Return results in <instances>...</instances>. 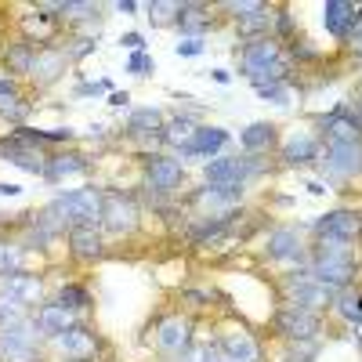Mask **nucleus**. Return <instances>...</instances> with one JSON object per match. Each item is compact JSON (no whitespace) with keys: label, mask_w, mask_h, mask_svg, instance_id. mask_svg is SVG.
Returning a JSON list of instances; mask_svg holds the SVG:
<instances>
[{"label":"nucleus","mask_w":362,"mask_h":362,"mask_svg":"<svg viewBox=\"0 0 362 362\" xmlns=\"http://www.w3.org/2000/svg\"><path fill=\"white\" fill-rule=\"evenodd\" d=\"M51 210L66 225H102V210H105V196L98 189H76V192H66L51 203Z\"/></svg>","instance_id":"obj_3"},{"label":"nucleus","mask_w":362,"mask_h":362,"mask_svg":"<svg viewBox=\"0 0 362 362\" xmlns=\"http://www.w3.org/2000/svg\"><path fill=\"white\" fill-rule=\"evenodd\" d=\"M283 160H286L290 167H300V163L319 160V138L308 134V131H293V134L283 141Z\"/></svg>","instance_id":"obj_15"},{"label":"nucleus","mask_w":362,"mask_h":362,"mask_svg":"<svg viewBox=\"0 0 362 362\" xmlns=\"http://www.w3.org/2000/svg\"><path fill=\"white\" fill-rule=\"evenodd\" d=\"M319 235H334V239H351L362 232V214H355V210H329V214H322L315 225H312Z\"/></svg>","instance_id":"obj_11"},{"label":"nucleus","mask_w":362,"mask_h":362,"mask_svg":"<svg viewBox=\"0 0 362 362\" xmlns=\"http://www.w3.org/2000/svg\"><path fill=\"white\" fill-rule=\"evenodd\" d=\"M58 15H66V18H95L98 4H90V0H62V4H58Z\"/></svg>","instance_id":"obj_35"},{"label":"nucleus","mask_w":362,"mask_h":362,"mask_svg":"<svg viewBox=\"0 0 362 362\" xmlns=\"http://www.w3.org/2000/svg\"><path fill=\"white\" fill-rule=\"evenodd\" d=\"M119 15H134L138 11V4H134V0H116V4H112Z\"/></svg>","instance_id":"obj_53"},{"label":"nucleus","mask_w":362,"mask_h":362,"mask_svg":"<svg viewBox=\"0 0 362 362\" xmlns=\"http://www.w3.org/2000/svg\"><path fill=\"white\" fill-rule=\"evenodd\" d=\"M243 199V189H225V185H203L196 192V203L206 210H228Z\"/></svg>","instance_id":"obj_25"},{"label":"nucleus","mask_w":362,"mask_h":362,"mask_svg":"<svg viewBox=\"0 0 362 362\" xmlns=\"http://www.w3.org/2000/svg\"><path fill=\"white\" fill-rule=\"evenodd\" d=\"M210 76H214V83H228V80H232V76H228V69H214Z\"/></svg>","instance_id":"obj_56"},{"label":"nucleus","mask_w":362,"mask_h":362,"mask_svg":"<svg viewBox=\"0 0 362 362\" xmlns=\"http://www.w3.org/2000/svg\"><path fill=\"white\" fill-rule=\"evenodd\" d=\"M355 15H358V18H362V8H355Z\"/></svg>","instance_id":"obj_59"},{"label":"nucleus","mask_w":362,"mask_h":362,"mask_svg":"<svg viewBox=\"0 0 362 362\" xmlns=\"http://www.w3.org/2000/svg\"><path fill=\"white\" fill-rule=\"evenodd\" d=\"M293 54H300V58H315L319 51H315V47H300V51H293Z\"/></svg>","instance_id":"obj_58"},{"label":"nucleus","mask_w":362,"mask_h":362,"mask_svg":"<svg viewBox=\"0 0 362 362\" xmlns=\"http://www.w3.org/2000/svg\"><path fill=\"white\" fill-rule=\"evenodd\" d=\"M203 4H181L177 11V29L185 33V40H203V33L210 29V15H203Z\"/></svg>","instance_id":"obj_24"},{"label":"nucleus","mask_w":362,"mask_h":362,"mask_svg":"<svg viewBox=\"0 0 362 362\" xmlns=\"http://www.w3.org/2000/svg\"><path fill=\"white\" fill-rule=\"evenodd\" d=\"M228 218H232V214H214V218H203V221L192 228V239H196V243H210V239H218V235L228 228Z\"/></svg>","instance_id":"obj_31"},{"label":"nucleus","mask_w":362,"mask_h":362,"mask_svg":"<svg viewBox=\"0 0 362 362\" xmlns=\"http://www.w3.org/2000/svg\"><path fill=\"white\" fill-rule=\"evenodd\" d=\"M54 344H58V351L69 355V358H87V355H95V337H90V329H83V326H76V322L66 329V334H58Z\"/></svg>","instance_id":"obj_19"},{"label":"nucleus","mask_w":362,"mask_h":362,"mask_svg":"<svg viewBox=\"0 0 362 362\" xmlns=\"http://www.w3.org/2000/svg\"><path fill=\"white\" fill-rule=\"evenodd\" d=\"M66 66H69V51H54V47H44V51H37V58H33V76L40 87H47V83H54L58 76L66 73Z\"/></svg>","instance_id":"obj_14"},{"label":"nucleus","mask_w":362,"mask_h":362,"mask_svg":"<svg viewBox=\"0 0 362 362\" xmlns=\"http://www.w3.org/2000/svg\"><path fill=\"white\" fill-rule=\"evenodd\" d=\"M290 25H293L290 22V11H279V33H290Z\"/></svg>","instance_id":"obj_55"},{"label":"nucleus","mask_w":362,"mask_h":362,"mask_svg":"<svg viewBox=\"0 0 362 362\" xmlns=\"http://www.w3.org/2000/svg\"><path fill=\"white\" fill-rule=\"evenodd\" d=\"M344 40H348V47L362 58V18H358V15H355V22H351V29H348V37H344Z\"/></svg>","instance_id":"obj_46"},{"label":"nucleus","mask_w":362,"mask_h":362,"mask_svg":"<svg viewBox=\"0 0 362 362\" xmlns=\"http://www.w3.org/2000/svg\"><path fill=\"white\" fill-rule=\"evenodd\" d=\"M261 170V163L254 160H239V156H218V160H206L203 177L206 185H225V189H243V181L254 177Z\"/></svg>","instance_id":"obj_5"},{"label":"nucleus","mask_w":362,"mask_h":362,"mask_svg":"<svg viewBox=\"0 0 362 362\" xmlns=\"http://www.w3.org/2000/svg\"><path fill=\"white\" fill-rule=\"evenodd\" d=\"M102 225L112 235H127L138 228V203L124 192H109L105 196V210H102Z\"/></svg>","instance_id":"obj_8"},{"label":"nucleus","mask_w":362,"mask_h":362,"mask_svg":"<svg viewBox=\"0 0 362 362\" xmlns=\"http://www.w3.org/2000/svg\"><path fill=\"white\" fill-rule=\"evenodd\" d=\"M185 177V163L174 156H145V181L153 192H174Z\"/></svg>","instance_id":"obj_9"},{"label":"nucleus","mask_w":362,"mask_h":362,"mask_svg":"<svg viewBox=\"0 0 362 362\" xmlns=\"http://www.w3.org/2000/svg\"><path fill=\"white\" fill-rule=\"evenodd\" d=\"M54 305H62V308H69V312H80V308L90 305V293H87L83 286H62V290H58Z\"/></svg>","instance_id":"obj_34"},{"label":"nucleus","mask_w":362,"mask_h":362,"mask_svg":"<svg viewBox=\"0 0 362 362\" xmlns=\"http://www.w3.org/2000/svg\"><path fill=\"white\" fill-rule=\"evenodd\" d=\"M196 134V124H192V119H185V116H177V119H170V124H163V131H160V138L163 141H170V145H185L189 138Z\"/></svg>","instance_id":"obj_30"},{"label":"nucleus","mask_w":362,"mask_h":362,"mask_svg":"<svg viewBox=\"0 0 362 362\" xmlns=\"http://www.w3.org/2000/svg\"><path fill=\"white\" fill-rule=\"evenodd\" d=\"M181 362H225L221 358V351L218 348H210V344H199V348H185V351H181Z\"/></svg>","instance_id":"obj_39"},{"label":"nucleus","mask_w":362,"mask_h":362,"mask_svg":"<svg viewBox=\"0 0 362 362\" xmlns=\"http://www.w3.org/2000/svg\"><path fill=\"white\" fill-rule=\"evenodd\" d=\"M105 90H109V80H95V83H80L73 95L76 98H87V95H105Z\"/></svg>","instance_id":"obj_47"},{"label":"nucleus","mask_w":362,"mask_h":362,"mask_svg":"<svg viewBox=\"0 0 362 362\" xmlns=\"http://www.w3.org/2000/svg\"><path fill=\"white\" fill-rule=\"evenodd\" d=\"M127 102H131L127 90H109V105H116V109H119V105H127Z\"/></svg>","instance_id":"obj_51"},{"label":"nucleus","mask_w":362,"mask_h":362,"mask_svg":"<svg viewBox=\"0 0 362 362\" xmlns=\"http://www.w3.org/2000/svg\"><path fill=\"white\" fill-rule=\"evenodd\" d=\"M145 11H148V22H153V25H167V22H177L181 4H177V0H148Z\"/></svg>","instance_id":"obj_32"},{"label":"nucleus","mask_w":362,"mask_h":362,"mask_svg":"<svg viewBox=\"0 0 362 362\" xmlns=\"http://www.w3.org/2000/svg\"><path fill=\"white\" fill-rule=\"evenodd\" d=\"M305 189H308L312 196H322V192H326V185H319V181H308V185H305Z\"/></svg>","instance_id":"obj_57"},{"label":"nucleus","mask_w":362,"mask_h":362,"mask_svg":"<svg viewBox=\"0 0 362 362\" xmlns=\"http://www.w3.org/2000/svg\"><path fill=\"white\" fill-rule=\"evenodd\" d=\"M22 308H25L22 300H15V297H8V293H4V297H0V326L18 322V319H22Z\"/></svg>","instance_id":"obj_41"},{"label":"nucleus","mask_w":362,"mask_h":362,"mask_svg":"<svg viewBox=\"0 0 362 362\" xmlns=\"http://www.w3.org/2000/svg\"><path fill=\"white\" fill-rule=\"evenodd\" d=\"M355 276V257L348 239H334V235H319V254L312 264V279L329 286V290H341L348 286Z\"/></svg>","instance_id":"obj_1"},{"label":"nucleus","mask_w":362,"mask_h":362,"mask_svg":"<svg viewBox=\"0 0 362 362\" xmlns=\"http://www.w3.org/2000/svg\"><path fill=\"white\" fill-rule=\"evenodd\" d=\"M268 257L272 261H297L300 257V239L293 228H276V232H268Z\"/></svg>","instance_id":"obj_21"},{"label":"nucleus","mask_w":362,"mask_h":362,"mask_svg":"<svg viewBox=\"0 0 362 362\" xmlns=\"http://www.w3.org/2000/svg\"><path fill=\"white\" fill-rule=\"evenodd\" d=\"M254 90H257L264 102H272V105H290V90H286V83H261V87H254Z\"/></svg>","instance_id":"obj_40"},{"label":"nucleus","mask_w":362,"mask_h":362,"mask_svg":"<svg viewBox=\"0 0 362 362\" xmlns=\"http://www.w3.org/2000/svg\"><path fill=\"white\" fill-rule=\"evenodd\" d=\"M329 177H355L362 170V141H344V145H326L322 160Z\"/></svg>","instance_id":"obj_10"},{"label":"nucleus","mask_w":362,"mask_h":362,"mask_svg":"<svg viewBox=\"0 0 362 362\" xmlns=\"http://www.w3.org/2000/svg\"><path fill=\"white\" fill-rule=\"evenodd\" d=\"M15 264H18V250L0 243V276H8V272H18Z\"/></svg>","instance_id":"obj_44"},{"label":"nucleus","mask_w":362,"mask_h":362,"mask_svg":"<svg viewBox=\"0 0 362 362\" xmlns=\"http://www.w3.org/2000/svg\"><path fill=\"white\" fill-rule=\"evenodd\" d=\"M119 44H124L131 54H134V51H145V37H141V33H124V37H119Z\"/></svg>","instance_id":"obj_48"},{"label":"nucleus","mask_w":362,"mask_h":362,"mask_svg":"<svg viewBox=\"0 0 362 362\" xmlns=\"http://www.w3.org/2000/svg\"><path fill=\"white\" fill-rule=\"evenodd\" d=\"M228 145V131L225 127H196V134L177 148L181 156H210L214 160V153H221V148Z\"/></svg>","instance_id":"obj_12"},{"label":"nucleus","mask_w":362,"mask_h":362,"mask_svg":"<svg viewBox=\"0 0 362 362\" xmlns=\"http://www.w3.org/2000/svg\"><path fill=\"white\" fill-rule=\"evenodd\" d=\"M268 18H272L268 11L243 18V22H239V33H243V37H254V40H257V33H261V29H268Z\"/></svg>","instance_id":"obj_42"},{"label":"nucleus","mask_w":362,"mask_h":362,"mask_svg":"<svg viewBox=\"0 0 362 362\" xmlns=\"http://www.w3.org/2000/svg\"><path fill=\"white\" fill-rule=\"evenodd\" d=\"M334 312H337L341 319H348V322H362V293L341 290V293L334 297Z\"/></svg>","instance_id":"obj_29"},{"label":"nucleus","mask_w":362,"mask_h":362,"mask_svg":"<svg viewBox=\"0 0 362 362\" xmlns=\"http://www.w3.org/2000/svg\"><path fill=\"white\" fill-rule=\"evenodd\" d=\"M272 141H276V127H272V124H264V119L250 124L247 131H239V145H243L247 153H261V148H268Z\"/></svg>","instance_id":"obj_27"},{"label":"nucleus","mask_w":362,"mask_h":362,"mask_svg":"<svg viewBox=\"0 0 362 362\" xmlns=\"http://www.w3.org/2000/svg\"><path fill=\"white\" fill-rule=\"evenodd\" d=\"M87 170V160L83 156H54L51 163H44V177L51 181H62L69 174H83Z\"/></svg>","instance_id":"obj_28"},{"label":"nucleus","mask_w":362,"mask_h":362,"mask_svg":"<svg viewBox=\"0 0 362 362\" xmlns=\"http://www.w3.org/2000/svg\"><path fill=\"white\" fill-rule=\"evenodd\" d=\"M156 341H160V348H163V351L181 355V351L189 348V322L181 319V315L163 319V322H160V329H156Z\"/></svg>","instance_id":"obj_18"},{"label":"nucleus","mask_w":362,"mask_h":362,"mask_svg":"<svg viewBox=\"0 0 362 362\" xmlns=\"http://www.w3.org/2000/svg\"><path fill=\"white\" fill-rule=\"evenodd\" d=\"M0 112H4L8 119H15V124H18V119H25V112H29V105L15 95V98H0Z\"/></svg>","instance_id":"obj_43"},{"label":"nucleus","mask_w":362,"mask_h":362,"mask_svg":"<svg viewBox=\"0 0 362 362\" xmlns=\"http://www.w3.org/2000/svg\"><path fill=\"white\" fill-rule=\"evenodd\" d=\"M174 51H177V58H196V54L206 51V44H203V40H185V37H181Z\"/></svg>","instance_id":"obj_45"},{"label":"nucleus","mask_w":362,"mask_h":362,"mask_svg":"<svg viewBox=\"0 0 362 362\" xmlns=\"http://www.w3.org/2000/svg\"><path fill=\"white\" fill-rule=\"evenodd\" d=\"M33 58H37L33 44H15L8 51V69L11 73H33Z\"/></svg>","instance_id":"obj_33"},{"label":"nucleus","mask_w":362,"mask_h":362,"mask_svg":"<svg viewBox=\"0 0 362 362\" xmlns=\"http://www.w3.org/2000/svg\"><path fill=\"white\" fill-rule=\"evenodd\" d=\"M351 22H355V4H348V0H326L322 4V25H326L329 37L344 40Z\"/></svg>","instance_id":"obj_17"},{"label":"nucleus","mask_w":362,"mask_h":362,"mask_svg":"<svg viewBox=\"0 0 362 362\" xmlns=\"http://www.w3.org/2000/svg\"><path fill=\"white\" fill-rule=\"evenodd\" d=\"M131 76H148V73H156V62H153V54H145V51H134L127 58V66H124Z\"/></svg>","instance_id":"obj_38"},{"label":"nucleus","mask_w":362,"mask_h":362,"mask_svg":"<svg viewBox=\"0 0 362 362\" xmlns=\"http://www.w3.org/2000/svg\"><path fill=\"white\" fill-rule=\"evenodd\" d=\"M18 90H15V83L11 80H0V98H15Z\"/></svg>","instance_id":"obj_54"},{"label":"nucleus","mask_w":362,"mask_h":362,"mask_svg":"<svg viewBox=\"0 0 362 362\" xmlns=\"http://www.w3.org/2000/svg\"><path fill=\"white\" fill-rule=\"evenodd\" d=\"M239 73H243L254 87L261 83H283L286 66H283V51L272 37H257L239 51Z\"/></svg>","instance_id":"obj_2"},{"label":"nucleus","mask_w":362,"mask_h":362,"mask_svg":"<svg viewBox=\"0 0 362 362\" xmlns=\"http://www.w3.org/2000/svg\"><path fill=\"white\" fill-rule=\"evenodd\" d=\"M218 351L225 362H257V344L250 334H225Z\"/></svg>","instance_id":"obj_23"},{"label":"nucleus","mask_w":362,"mask_h":362,"mask_svg":"<svg viewBox=\"0 0 362 362\" xmlns=\"http://www.w3.org/2000/svg\"><path fill=\"white\" fill-rule=\"evenodd\" d=\"M315 351H319V344H315V341H300V348L293 351V358H300V362H312V358H315Z\"/></svg>","instance_id":"obj_49"},{"label":"nucleus","mask_w":362,"mask_h":362,"mask_svg":"<svg viewBox=\"0 0 362 362\" xmlns=\"http://www.w3.org/2000/svg\"><path fill=\"white\" fill-rule=\"evenodd\" d=\"M334 297H337V290L315 283L312 272H290V305L305 308V312H315V308L334 305Z\"/></svg>","instance_id":"obj_6"},{"label":"nucleus","mask_w":362,"mask_h":362,"mask_svg":"<svg viewBox=\"0 0 362 362\" xmlns=\"http://www.w3.org/2000/svg\"><path fill=\"white\" fill-rule=\"evenodd\" d=\"M69 254L80 257V261H98V257L105 254L102 235L95 232V225H76V228H69Z\"/></svg>","instance_id":"obj_16"},{"label":"nucleus","mask_w":362,"mask_h":362,"mask_svg":"<svg viewBox=\"0 0 362 362\" xmlns=\"http://www.w3.org/2000/svg\"><path fill=\"white\" fill-rule=\"evenodd\" d=\"M0 290L15 300H37L40 297V279L37 276H25V272H8V276H0Z\"/></svg>","instance_id":"obj_22"},{"label":"nucleus","mask_w":362,"mask_h":362,"mask_svg":"<svg viewBox=\"0 0 362 362\" xmlns=\"http://www.w3.org/2000/svg\"><path fill=\"white\" fill-rule=\"evenodd\" d=\"M0 160L4 163H15V167H22V170H29V174H44V160H40V153H33L29 148V141L25 138H8V141H0Z\"/></svg>","instance_id":"obj_13"},{"label":"nucleus","mask_w":362,"mask_h":362,"mask_svg":"<svg viewBox=\"0 0 362 362\" xmlns=\"http://www.w3.org/2000/svg\"><path fill=\"white\" fill-rule=\"evenodd\" d=\"M0 196L15 199V196H22V185H11V181H0Z\"/></svg>","instance_id":"obj_52"},{"label":"nucleus","mask_w":362,"mask_h":362,"mask_svg":"<svg viewBox=\"0 0 362 362\" xmlns=\"http://www.w3.org/2000/svg\"><path fill=\"white\" fill-rule=\"evenodd\" d=\"M276 334H283L286 341H297V344L300 341H315L322 334V322H319L315 312H305V308L290 305V308H283L276 315Z\"/></svg>","instance_id":"obj_7"},{"label":"nucleus","mask_w":362,"mask_h":362,"mask_svg":"<svg viewBox=\"0 0 362 362\" xmlns=\"http://www.w3.org/2000/svg\"><path fill=\"white\" fill-rule=\"evenodd\" d=\"M163 131V112L145 105V109H134L131 119H127V134L131 138H145V134H160Z\"/></svg>","instance_id":"obj_26"},{"label":"nucleus","mask_w":362,"mask_h":362,"mask_svg":"<svg viewBox=\"0 0 362 362\" xmlns=\"http://www.w3.org/2000/svg\"><path fill=\"white\" fill-rule=\"evenodd\" d=\"M51 29H54V25H51V18H47V15H44L40 8L25 15V33H29V37L37 33L40 40H47V37H51Z\"/></svg>","instance_id":"obj_36"},{"label":"nucleus","mask_w":362,"mask_h":362,"mask_svg":"<svg viewBox=\"0 0 362 362\" xmlns=\"http://www.w3.org/2000/svg\"><path fill=\"white\" fill-rule=\"evenodd\" d=\"M0 362H37V326L33 322H8L0 326Z\"/></svg>","instance_id":"obj_4"},{"label":"nucleus","mask_w":362,"mask_h":362,"mask_svg":"<svg viewBox=\"0 0 362 362\" xmlns=\"http://www.w3.org/2000/svg\"><path fill=\"white\" fill-rule=\"evenodd\" d=\"M33 326H37V334H44V337H58V334H66V329L73 326V312L62 308V305H44L37 312Z\"/></svg>","instance_id":"obj_20"},{"label":"nucleus","mask_w":362,"mask_h":362,"mask_svg":"<svg viewBox=\"0 0 362 362\" xmlns=\"http://www.w3.org/2000/svg\"><path fill=\"white\" fill-rule=\"evenodd\" d=\"M225 11H232L235 15V22H243V18H250V15H261V11H268L261 0H228L225 4Z\"/></svg>","instance_id":"obj_37"},{"label":"nucleus","mask_w":362,"mask_h":362,"mask_svg":"<svg viewBox=\"0 0 362 362\" xmlns=\"http://www.w3.org/2000/svg\"><path fill=\"white\" fill-rule=\"evenodd\" d=\"M95 47H98L95 40H87V37H83V40H76V47L69 51V58H83V54H90V51H95Z\"/></svg>","instance_id":"obj_50"}]
</instances>
